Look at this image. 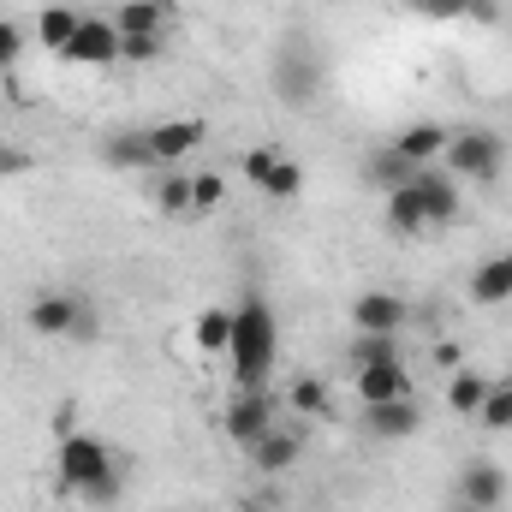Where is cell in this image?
Segmentation results:
<instances>
[{"instance_id": "obj_10", "label": "cell", "mask_w": 512, "mask_h": 512, "mask_svg": "<svg viewBox=\"0 0 512 512\" xmlns=\"http://www.w3.org/2000/svg\"><path fill=\"white\" fill-rule=\"evenodd\" d=\"M459 501H465V507L495 512L501 501H507V471H501L495 459H471L465 477H459Z\"/></svg>"}, {"instance_id": "obj_15", "label": "cell", "mask_w": 512, "mask_h": 512, "mask_svg": "<svg viewBox=\"0 0 512 512\" xmlns=\"http://www.w3.org/2000/svg\"><path fill=\"white\" fill-rule=\"evenodd\" d=\"M393 149H399L411 167H429V161L447 155V126H429V120H423V126H405L393 137Z\"/></svg>"}, {"instance_id": "obj_28", "label": "cell", "mask_w": 512, "mask_h": 512, "mask_svg": "<svg viewBox=\"0 0 512 512\" xmlns=\"http://www.w3.org/2000/svg\"><path fill=\"white\" fill-rule=\"evenodd\" d=\"M489 429H512V382H489V399H483V411H477Z\"/></svg>"}, {"instance_id": "obj_34", "label": "cell", "mask_w": 512, "mask_h": 512, "mask_svg": "<svg viewBox=\"0 0 512 512\" xmlns=\"http://www.w3.org/2000/svg\"><path fill=\"white\" fill-rule=\"evenodd\" d=\"M274 161H280V149H251V155H245V179H251V185H262Z\"/></svg>"}, {"instance_id": "obj_38", "label": "cell", "mask_w": 512, "mask_h": 512, "mask_svg": "<svg viewBox=\"0 0 512 512\" xmlns=\"http://www.w3.org/2000/svg\"><path fill=\"white\" fill-rule=\"evenodd\" d=\"M447 512H483V507H465V501H453V507H447Z\"/></svg>"}, {"instance_id": "obj_32", "label": "cell", "mask_w": 512, "mask_h": 512, "mask_svg": "<svg viewBox=\"0 0 512 512\" xmlns=\"http://www.w3.org/2000/svg\"><path fill=\"white\" fill-rule=\"evenodd\" d=\"M18 54H24V36H18V24H12V18H0V72H6V66H18Z\"/></svg>"}, {"instance_id": "obj_20", "label": "cell", "mask_w": 512, "mask_h": 512, "mask_svg": "<svg viewBox=\"0 0 512 512\" xmlns=\"http://www.w3.org/2000/svg\"><path fill=\"white\" fill-rule=\"evenodd\" d=\"M387 227H393V233H423V227H429L423 197H417V179L399 185V191H387Z\"/></svg>"}, {"instance_id": "obj_5", "label": "cell", "mask_w": 512, "mask_h": 512, "mask_svg": "<svg viewBox=\"0 0 512 512\" xmlns=\"http://www.w3.org/2000/svg\"><path fill=\"white\" fill-rule=\"evenodd\" d=\"M60 60L66 66H120V30H114V18H84Z\"/></svg>"}, {"instance_id": "obj_7", "label": "cell", "mask_w": 512, "mask_h": 512, "mask_svg": "<svg viewBox=\"0 0 512 512\" xmlns=\"http://www.w3.org/2000/svg\"><path fill=\"white\" fill-rule=\"evenodd\" d=\"M268 429H274V399H268V393H239V399L227 405V435H233V447L251 453Z\"/></svg>"}, {"instance_id": "obj_17", "label": "cell", "mask_w": 512, "mask_h": 512, "mask_svg": "<svg viewBox=\"0 0 512 512\" xmlns=\"http://www.w3.org/2000/svg\"><path fill=\"white\" fill-rule=\"evenodd\" d=\"M161 24H167V0H126V6H114V30L120 36H161Z\"/></svg>"}, {"instance_id": "obj_40", "label": "cell", "mask_w": 512, "mask_h": 512, "mask_svg": "<svg viewBox=\"0 0 512 512\" xmlns=\"http://www.w3.org/2000/svg\"><path fill=\"white\" fill-rule=\"evenodd\" d=\"M507 382H512V376H507Z\"/></svg>"}, {"instance_id": "obj_37", "label": "cell", "mask_w": 512, "mask_h": 512, "mask_svg": "<svg viewBox=\"0 0 512 512\" xmlns=\"http://www.w3.org/2000/svg\"><path fill=\"white\" fill-rule=\"evenodd\" d=\"M459 358H465V352H459L453 340H447V346H435V364H441V370H459Z\"/></svg>"}, {"instance_id": "obj_11", "label": "cell", "mask_w": 512, "mask_h": 512, "mask_svg": "<svg viewBox=\"0 0 512 512\" xmlns=\"http://www.w3.org/2000/svg\"><path fill=\"white\" fill-rule=\"evenodd\" d=\"M203 137H209V126H203V120H167V126H155V131H149L155 167H167V161H185V155H197V149H203Z\"/></svg>"}, {"instance_id": "obj_12", "label": "cell", "mask_w": 512, "mask_h": 512, "mask_svg": "<svg viewBox=\"0 0 512 512\" xmlns=\"http://www.w3.org/2000/svg\"><path fill=\"white\" fill-rule=\"evenodd\" d=\"M417 197H423L429 227H441V221L459 215V185H453V173H441V167H417Z\"/></svg>"}, {"instance_id": "obj_9", "label": "cell", "mask_w": 512, "mask_h": 512, "mask_svg": "<svg viewBox=\"0 0 512 512\" xmlns=\"http://www.w3.org/2000/svg\"><path fill=\"white\" fill-rule=\"evenodd\" d=\"M405 298L399 292H364L358 304H352V328L358 334H399L405 328Z\"/></svg>"}, {"instance_id": "obj_36", "label": "cell", "mask_w": 512, "mask_h": 512, "mask_svg": "<svg viewBox=\"0 0 512 512\" xmlns=\"http://www.w3.org/2000/svg\"><path fill=\"white\" fill-rule=\"evenodd\" d=\"M24 167H30L24 149H0V179H6V173H24Z\"/></svg>"}, {"instance_id": "obj_6", "label": "cell", "mask_w": 512, "mask_h": 512, "mask_svg": "<svg viewBox=\"0 0 512 512\" xmlns=\"http://www.w3.org/2000/svg\"><path fill=\"white\" fill-rule=\"evenodd\" d=\"M84 310L90 304L78 292H42V298H30V328L48 334V340H72L78 322H84Z\"/></svg>"}, {"instance_id": "obj_1", "label": "cell", "mask_w": 512, "mask_h": 512, "mask_svg": "<svg viewBox=\"0 0 512 512\" xmlns=\"http://www.w3.org/2000/svg\"><path fill=\"white\" fill-rule=\"evenodd\" d=\"M227 358H233V382H239V393H262V387H268V370H274V358H280V328H274L268 298H256V292L239 298Z\"/></svg>"}, {"instance_id": "obj_21", "label": "cell", "mask_w": 512, "mask_h": 512, "mask_svg": "<svg viewBox=\"0 0 512 512\" xmlns=\"http://www.w3.org/2000/svg\"><path fill=\"white\" fill-rule=\"evenodd\" d=\"M483 399H489V376H477V370H453V382H447V405H453L459 417H477Z\"/></svg>"}, {"instance_id": "obj_27", "label": "cell", "mask_w": 512, "mask_h": 512, "mask_svg": "<svg viewBox=\"0 0 512 512\" xmlns=\"http://www.w3.org/2000/svg\"><path fill=\"white\" fill-rule=\"evenodd\" d=\"M286 399H292V411H304V417H328V382H316V376H298Z\"/></svg>"}, {"instance_id": "obj_30", "label": "cell", "mask_w": 512, "mask_h": 512, "mask_svg": "<svg viewBox=\"0 0 512 512\" xmlns=\"http://www.w3.org/2000/svg\"><path fill=\"white\" fill-rule=\"evenodd\" d=\"M120 60H126V66H149V60H161V36H120Z\"/></svg>"}, {"instance_id": "obj_29", "label": "cell", "mask_w": 512, "mask_h": 512, "mask_svg": "<svg viewBox=\"0 0 512 512\" xmlns=\"http://www.w3.org/2000/svg\"><path fill=\"white\" fill-rule=\"evenodd\" d=\"M221 173H191V215H209V209H221Z\"/></svg>"}, {"instance_id": "obj_39", "label": "cell", "mask_w": 512, "mask_h": 512, "mask_svg": "<svg viewBox=\"0 0 512 512\" xmlns=\"http://www.w3.org/2000/svg\"><path fill=\"white\" fill-rule=\"evenodd\" d=\"M245 512H274V507H256V501H251V507H245Z\"/></svg>"}, {"instance_id": "obj_35", "label": "cell", "mask_w": 512, "mask_h": 512, "mask_svg": "<svg viewBox=\"0 0 512 512\" xmlns=\"http://www.w3.org/2000/svg\"><path fill=\"white\" fill-rule=\"evenodd\" d=\"M48 423H54V435H60V441H66V435H78V405H72V399H66V405H54V417H48Z\"/></svg>"}, {"instance_id": "obj_16", "label": "cell", "mask_w": 512, "mask_h": 512, "mask_svg": "<svg viewBox=\"0 0 512 512\" xmlns=\"http://www.w3.org/2000/svg\"><path fill=\"white\" fill-rule=\"evenodd\" d=\"M507 298H512V251H501L471 274V304H507Z\"/></svg>"}, {"instance_id": "obj_25", "label": "cell", "mask_w": 512, "mask_h": 512, "mask_svg": "<svg viewBox=\"0 0 512 512\" xmlns=\"http://www.w3.org/2000/svg\"><path fill=\"white\" fill-rule=\"evenodd\" d=\"M370 179L387 185V191H399V185H411V179H417V167H411L399 149H382V155H370Z\"/></svg>"}, {"instance_id": "obj_3", "label": "cell", "mask_w": 512, "mask_h": 512, "mask_svg": "<svg viewBox=\"0 0 512 512\" xmlns=\"http://www.w3.org/2000/svg\"><path fill=\"white\" fill-rule=\"evenodd\" d=\"M447 173H459V179H495L501 173V161H507V143L495 137V131H459V137H447Z\"/></svg>"}, {"instance_id": "obj_23", "label": "cell", "mask_w": 512, "mask_h": 512, "mask_svg": "<svg viewBox=\"0 0 512 512\" xmlns=\"http://www.w3.org/2000/svg\"><path fill=\"white\" fill-rule=\"evenodd\" d=\"M256 191H262V197H274V203H292V197L304 191V161H286V155H280V161L268 167V179H262Z\"/></svg>"}, {"instance_id": "obj_19", "label": "cell", "mask_w": 512, "mask_h": 512, "mask_svg": "<svg viewBox=\"0 0 512 512\" xmlns=\"http://www.w3.org/2000/svg\"><path fill=\"white\" fill-rule=\"evenodd\" d=\"M102 161L108 167H155V149H149V131H114L108 143H102Z\"/></svg>"}, {"instance_id": "obj_14", "label": "cell", "mask_w": 512, "mask_h": 512, "mask_svg": "<svg viewBox=\"0 0 512 512\" xmlns=\"http://www.w3.org/2000/svg\"><path fill=\"white\" fill-rule=\"evenodd\" d=\"M298 459H304V441L286 435V429H268V435L251 447V465L262 471V477H280V471H292Z\"/></svg>"}, {"instance_id": "obj_13", "label": "cell", "mask_w": 512, "mask_h": 512, "mask_svg": "<svg viewBox=\"0 0 512 512\" xmlns=\"http://www.w3.org/2000/svg\"><path fill=\"white\" fill-rule=\"evenodd\" d=\"M358 399H364V405L411 399V370H405V358H399V364H370V370H358Z\"/></svg>"}, {"instance_id": "obj_18", "label": "cell", "mask_w": 512, "mask_h": 512, "mask_svg": "<svg viewBox=\"0 0 512 512\" xmlns=\"http://www.w3.org/2000/svg\"><path fill=\"white\" fill-rule=\"evenodd\" d=\"M78 24H84V12H72V6H42L36 12V36H42L48 54H66V42L78 36Z\"/></svg>"}, {"instance_id": "obj_2", "label": "cell", "mask_w": 512, "mask_h": 512, "mask_svg": "<svg viewBox=\"0 0 512 512\" xmlns=\"http://www.w3.org/2000/svg\"><path fill=\"white\" fill-rule=\"evenodd\" d=\"M54 465H60V489H78V495H84L90 483H102V477L114 471V453H108L102 435H84V429H78V435L60 441V459H54Z\"/></svg>"}, {"instance_id": "obj_33", "label": "cell", "mask_w": 512, "mask_h": 512, "mask_svg": "<svg viewBox=\"0 0 512 512\" xmlns=\"http://www.w3.org/2000/svg\"><path fill=\"white\" fill-rule=\"evenodd\" d=\"M84 501H90V507H114V501H120V471H108L102 483H90Z\"/></svg>"}, {"instance_id": "obj_4", "label": "cell", "mask_w": 512, "mask_h": 512, "mask_svg": "<svg viewBox=\"0 0 512 512\" xmlns=\"http://www.w3.org/2000/svg\"><path fill=\"white\" fill-rule=\"evenodd\" d=\"M316 84H322V66H316V48H310L304 36H292V42L280 48V60H274V90H280V102H292V108H304V102L316 96Z\"/></svg>"}, {"instance_id": "obj_31", "label": "cell", "mask_w": 512, "mask_h": 512, "mask_svg": "<svg viewBox=\"0 0 512 512\" xmlns=\"http://www.w3.org/2000/svg\"><path fill=\"white\" fill-rule=\"evenodd\" d=\"M411 12H423V18H471V0H411Z\"/></svg>"}, {"instance_id": "obj_8", "label": "cell", "mask_w": 512, "mask_h": 512, "mask_svg": "<svg viewBox=\"0 0 512 512\" xmlns=\"http://www.w3.org/2000/svg\"><path fill=\"white\" fill-rule=\"evenodd\" d=\"M417 429H423L417 399H382V405H364V435H376V441H405V435H417Z\"/></svg>"}, {"instance_id": "obj_24", "label": "cell", "mask_w": 512, "mask_h": 512, "mask_svg": "<svg viewBox=\"0 0 512 512\" xmlns=\"http://www.w3.org/2000/svg\"><path fill=\"white\" fill-rule=\"evenodd\" d=\"M191 334H197V346H203V352H227V346H233V310L209 304V310L197 316V328H191Z\"/></svg>"}, {"instance_id": "obj_26", "label": "cell", "mask_w": 512, "mask_h": 512, "mask_svg": "<svg viewBox=\"0 0 512 512\" xmlns=\"http://www.w3.org/2000/svg\"><path fill=\"white\" fill-rule=\"evenodd\" d=\"M155 209L161 215H191V173H167L155 185Z\"/></svg>"}, {"instance_id": "obj_22", "label": "cell", "mask_w": 512, "mask_h": 512, "mask_svg": "<svg viewBox=\"0 0 512 512\" xmlns=\"http://www.w3.org/2000/svg\"><path fill=\"white\" fill-rule=\"evenodd\" d=\"M352 370H370V364H399V334H352Z\"/></svg>"}]
</instances>
